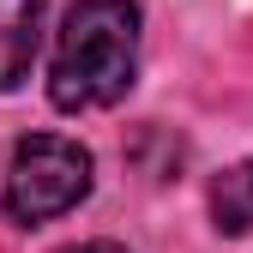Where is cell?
<instances>
[{
  "label": "cell",
  "instance_id": "1",
  "mask_svg": "<svg viewBox=\"0 0 253 253\" xmlns=\"http://www.w3.org/2000/svg\"><path fill=\"white\" fill-rule=\"evenodd\" d=\"M139 73V6L133 0H73L54 37L48 103L60 115L109 109Z\"/></svg>",
  "mask_w": 253,
  "mask_h": 253
},
{
  "label": "cell",
  "instance_id": "2",
  "mask_svg": "<svg viewBox=\"0 0 253 253\" xmlns=\"http://www.w3.org/2000/svg\"><path fill=\"white\" fill-rule=\"evenodd\" d=\"M90 193V151L60 133H30L6 169V211L18 223H48Z\"/></svg>",
  "mask_w": 253,
  "mask_h": 253
},
{
  "label": "cell",
  "instance_id": "3",
  "mask_svg": "<svg viewBox=\"0 0 253 253\" xmlns=\"http://www.w3.org/2000/svg\"><path fill=\"white\" fill-rule=\"evenodd\" d=\"M42 48V0H0V90L30 79Z\"/></svg>",
  "mask_w": 253,
  "mask_h": 253
},
{
  "label": "cell",
  "instance_id": "4",
  "mask_svg": "<svg viewBox=\"0 0 253 253\" xmlns=\"http://www.w3.org/2000/svg\"><path fill=\"white\" fill-rule=\"evenodd\" d=\"M211 217H217L223 235H247L253 229V157L211 181Z\"/></svg>",
  "mask_w": 253,
  "mask_h": 253
},
{
  "label": "cell",
  "instance_id": "5",
  "mask_svg": "<svg viewBox=\"0 0 253 253\" xmlns=\"http://www.w3.org/2000/svg\"><path fill=\"white\" fill-rule=\"evenodd\" d=\"M60 253H126L121 241H79V247H60Z\"/></svg>",
  "mask_w": 253,
  "mask_h": 253
}]
</instances>
